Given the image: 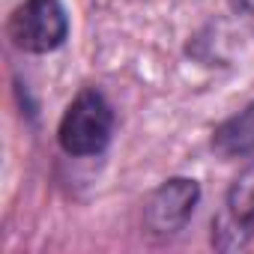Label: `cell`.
Instances as JSON below:
<instances>
[{
	"instance_id": "obj_1",
	"label": "cell",
	"mask_w": 254,
	"mask_h": 254,
	"mask_svg": "<svg viewBox=\"0 0 254 254\" xmlns=\"http://www.w3.org/2000/svg\"><path fill=\"white\" fill-rule=\"evenodd\" d=\"M114 132V114L102 93L84 90L75 96V102L66 108L57 141L69 156H96L108 147Z\"/></svg>"
},
{
	"instance_id": "obj_2",
	"label": "cell",
	"mask_w": 254,
	"mask_h": 254,
	"mask_svg": "<svg viewBox=\"0 0 254 254\" xmlns=\"http://www.w3.org/2000/svg\"><path fill=\"white\" fill-rule=\"evenodd\" d=\"M66 33H69V18L60 0H24L9 18L12 45L30 54H45L60 48Z\"/></svg>"
},
{
	"instance_id": "obj_3",
	"label": "cell",
	"mask_w": 254,
	"mask_h": 254,
	"mask_svg": "<svg viewBox=\"0 0 254 254\" xmlns=\"http://www.w3.org/2000/svg\"><path fill=\"white\" fill-rule=\"evenodd\" d=\"M200 197V189L194 180H168L162 189L153 191V197L144 206V224L156 236H174L186 227V221L194 212V203Z\"/></svg>"
},
{
	"instance_id": "obj_4",
	"label": "cell",
	"mask_w": 254,
	"mask_h": 254,
	"mask_svg": "<svg viewBox=\"0 0 254 254\" xmlns=\"http://www.w3.org/2000/svg\"><path fill=\"white\" fill-rule=\"evenodd\" d=\"M212 242L218 248H239L254 236V165H248L230 186L224 215L212 224Z\"/></svg>"
},
{
	"instance_id": "obj_5",
	"label": "cell",
	"mask_w": 254,
	"mask_h": 254,
	"mask_svg": "<svg viewBox=\"0 0 254 254\" xmlns=\"http://www.w3.org/2000/svg\"><path fill=\"white\" fill-rule=\"evenodd\" d=\"M212 147L221 156H248L254 153V102L239 111L236 117H230L227 123H221L215 135H212Z\"/></svg>"
}]
</instances>
